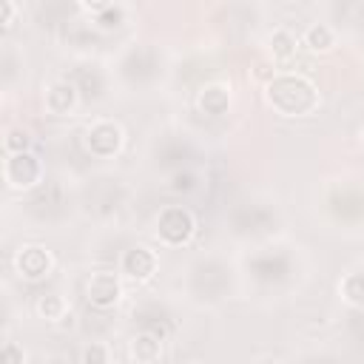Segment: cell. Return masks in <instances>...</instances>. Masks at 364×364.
Listing matches in <instances>:
<instances>
[{
  "label": "cell",
  "instance_id": "1",
  "mask_svg": "<svg viewBox=\"0 0 364 364\" xmlns=\"http://www.w3.org/2000/svg\"><path fill=\"white\" fill-rule=\"evenodd\" d=\"M267 102L284 117H301L318 105V91L304 77H276L267 82Z\"/></svg>",
  "mask_w": 364,
  "mask_h": 364
},
{
  "label": "cell",
  "instance_id": "2",
  "mask_svg": "<svg viewBox=\"0 0 364 364\" xmlns=\"http://www.w3.org/2000/svg\"><path fill=\"white\" fill-rule=\"evenodd\" d=\"M193 228H196V222H193L191 210L176 208V205L165 208L156 219V233L165 245H185L193 236Z\"/></svg>",
  "mask_w": 364,
  "mask_h": 364
},
{
  "label": "cell",
  "instance_id": "3",
  "mask_svg": "<svg viewBox=\"0 0 364 364\" xmlns=\"http://www.w3.org/2000/svg\"><path fill=\"white\" fill-rule=\"evenodd\" d=\"M6 182L14 188H31L40 179V162L31 154H11L6 159Z\"/></svg>",
  "mask_w": 364,
  "mask_h": 364
},
{
  "label": "cell",
  "instance_id": "4",
  "mask_svg": "<svg viewBox=\"0 0 364 364\" xmlns=\"http://www.w3.org/2000/svg\"><path fill=\"white\" fill-rule=\"evenodd\" d=\"M85 142H88V151L91 154H97V156H114L119 151V145H122V131L114 122H97V125L88 128Z\"/></svg>",
  "mask_w": 364,
  "mask_h": 364
},
{
  "label": "cell",
  "instance_id": "5",
  "mask_svg": "<svg viewBox=\"0 0 364 364\" xmlns=\"http://www.w3.org/2000/svg\"><path fill=\"white\" fill-rule=\"evenodd\" d=\"M85 296L94 307H111L117 299H119V282L114 273H94L88 279V287H85Z\"/></svg>",
  "mask_w": 364,
  "mask_h": 364
},
{
  "label": "cell",
  "instance_id": "6",
  "mask_svg": "<svg viewBox=\"0 0 364 364\" xmlns=\"http://www.w3.org/2000/svg\"><path fill=\"white\" fill-rule=\"evenodd\" d=\"M17 270L26 276V279H43L48 270H51V256L48 250L31 245V247H23L17 253Z\"/></svg>",
  "mask_w": 364,
  "mask_h": 364
},
{
  "label": "cell",
  "instance_id": "7",
  "mask_svg": "<svg viewBox=\"0 0 364 364\" xmlns=\"http://www.w3.org/2000/svg\"><path fill=\"white\" fill-rule=\"evenodd\" d=\"M122 270H125L131 279L145 282V279H151L154 270H156V256H154L148 247H131V250H125V256H122Z\"/></svg>",
  "mask_w": 364,
  "mask_h": 364
},
{
  "label": "cell",
  "instance_id": "8",
  "mask_svg": "<svg viewBox=\"0 0 364 364\" xmlns=\"http://www.w3.org/2000/svg\"><path fill=\"white\" fill-rule=\"evenodd\" d=\"M77 102V88L71 82H54L46 94V108L51 114H68Z\"/></svg>",
  "mask_w": 364,
  "mask_h": 364
},
{
  "label": "cell",
  "instance_id": "9",
  "mask_svg": "<svg viewBox=\"0 0 364 364\" xmlns=\"http://www.w3.org/2000/svg\"><path fill=\"white\" fill-rule=\"evenodd\" d=\"M230 105V94L225 85H205L202 94H199V108L208 114V117H222Z\"/></svg>",
  "mask_w": 364,
  "mask_h": 364
},
{
  "label": "cell",
  "instance_id": "10",
  "mask_svg": "<svg viewBox=\"0 0 364 364\" xmlns=\"http://www.w3.org/2000/svg\"><path fill=\"white\" fill-rule=\"evenodd\" d=\"M159 338H162V336H156V333H139V336L131 341V353H134V358L142 361V364L154 361V358L159 355Z\"/></svg>",
  "mask_w": 364,
  "mask_h": 364
},
{
  "label": "cell",
  "instance_id": "11",
  "mask_svg": "<svg viewBox=\"0 0 364 364\" xmlns=\"http://www.w3.org/2000/svg\"><path fill=\"white\" fill-rule=\"evenodd\" d=\"M304 43H307L313 51H327V48L333 46V28H330V26H324V23H316V26H310V28H307Z\"/></svg>",
  "mask_w": 364,
  "mask_h": 364
},
{
  "label": "cell",
  "instance_id": "12",
  "mask_svg": "<svg viewBox=\"0 0 364 364\" xmlns=\"http://www.w3.org/2000/svg\"><path fill=\"white\" fill-rule=\"evenodd\" d=\"M37 313H40L43 318H48V321L60 318V316L65 313V301H63V296H57V293H46V296L37 301Z\"/></svg>",
  "mask_w": 364,
  "mask_h": 364
},
{
  "label": "cell",
  "instance_id": "13",
  "mask_svg": "<svg viewBox=\"0 0 364 364\" xmlns=\"http://www.w3.org/2000/svg\"><path fill=\"white\" fill-rule=\"evenodd\" d=\"M341 293L350 304H364V273H350L341 282Z\"/></svg>",
  "mask_w": 364,
  "mask_h": 364
},
{
  "label": "cell",
  "instance_id": "14",
  "mask_svg": "<svg viewBox=\"0 0 364 364\" xmlns=\"http://www.w3.org/2000/svg\"><path fill=\"white\" fill-rule=\"evenodd\" d=\"M270 48H273V57H279V60H290V57L296 54V40H293V34H287V31H273V37H270Z\"/></svg>",
  "mask_w": 364,
  "mask_h": 364
},
{
  "label": "cell",
  "instance_id": "15",
  "mask_svg": "<svg viewBox=\"0 0 364 364\" xmlns=\"http://www.w3.org/2000/svg\"><path fill=\"white\" fill-rule=\"evenodd\" d=\"M102 14L97 17V23H100V28H117L119 23H122V6H108L105 3V9H100Z\"/></svg>",
  "mask_w": 364,
  "mask_h": 364
},
{
  "label": "cell",
  "instance_id": "16",
  "mask_svg": "<svg viewBox=\"0 0 364 364\" xmlns=\"http://www.w3.org/2000/svg\"><path fill=\"white\" fill-rule=\"evenodd\" d=\"M26 148H28V134L20 131V128H11V131L6 134V151H11V154H26Z\"/></svg>",
  "mask_w": 364,
  "mask_h": 364
},
{
  "label": "cell",
  "instance_id": "17",
  "mask_svg": "<svg viewBox=\"0 0 364 364\" xmlns=\"http://www.w3.org/2000/svg\"><path fill=\"white\" fill-rule=\"evenodd\" d=\"M82 364H108V350L97 341H91L85 350H82Z\"/></svg>",
  "mask_w": 364,
  "mask_h": 364
},
{
  "label": "cell",
  "instance_id": "18",
  "mask_svg": "<svg viewBox=\"0 0 364 364\" xmlns=\"http://www.w3.org/2000/svg\"><path fill=\"white\" fill-rule=\"evenodd\" d=\"M0 364H26V353L14 341H9L3 347V353H0Z\"/></svg>",
  "mask_w": 364,
  "mask_h": 364
},
{
  "label": "cell",
  "instance_id": "19",
  "mask_svg": "<svg viewBox=\"0 0 364 364\" xmlns=\"http://www.w3.org/2000/svg\"><path fill=\"white\" fill-rule=\"evenodd\" d=\"M193 188V176L191 173H176L173 176V191H191Z\"/></svg>",
  "mask_w": 364,
  "mask_h": 364
},
{
  "label": "cell",
  "instance_id": "20",
  "mask_svg": "<svg viewBox=\"0 0 364 364\" xmlns=\"http://www.w3.org/2000/svg\"><path fill=\"white\" fill-rule=\"evenodd\" d=\"M0 11H3V26H9V20H11V3H0Z\"/></svg>",
  "mask_w": 364,
  "mask_h": 364
},
{
  "label": "cell",
  "instance_id": "21",
  "mask_svg": "<svg viewBox=\"0 0 364 364\" xmlns=\"http://www.w3.org/2000/svg\"><path fill=\"white\" fill-rule=\"evenodd\" d=\"M259 364H279L276 358H264V361H259Z\"/></svg>",
  "mask_w": 364,
  "mask_h": 364
},
{
  "label": "cell",
  "instance_id": "22",
  "mask_svg": "<svg viewBox=\"0 0 364 364\" xmlns=\"http://www.w3.org/2000/svg\"><path fill=\"white\" fill-rule=\"evenodd\" d=\"M361 136H364V128H361Z\"/></svg>",
  "mask_w": 364,
  "mask_h": 364
}]
</instances>
